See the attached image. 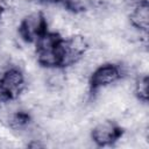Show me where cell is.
Returning a JSON list of instances; mask_svg holds the SVG:
<instances>
[{
	"label": "cell",
	"mask_w": 149,
	"mask_h": 149,
	"mask_svg": "<svg viewBox=\"0 0 149 149\" xmlns=\"http://www.w3.org/2000/svg\"><path fill=\"white\" fill-rule=\"evenodd\" d=\"M61 38L62 37L57 33L47 30L34 42L36 49V59L40 65L44 68L59 66L57 48Z\"/></svg>",
	"instance_id": "obj_1"
},
{
	"label": "cell",
	"mask_w": 149,
	"mask_h": 149,
	"mask_svg": "<svg viewBox=\"0 0 149 149\" xmlns=\"http://www.w3.org/2000/svg\"><path fill=\"white\" fill-rule=\"evenodd\" d=\"M47 30V19L41 10L26 14L19 23V35L24 42L28 43L35 42Z\"/></svg>",
	"instance_id": "obj_2"
},
{
	"label": "cell",
	"mask_w": 149,
	"mask_h": 149,
	"mask_svg": "<svg viewBox=\"0 0 149 149\" xmlns=\"http://www.w3.org/2000/svg\"><path fill=\"white\" fill-rule=\"evenodd\" d=\"M122 78L119 64L105 62L97 66L88 77V85L92 91L116 84Z\"/></svg>",
	"instance_id": "obj_3"
},
{
	"label": "cell",
	"mask_w": 149,
	"mask_h": 149,
	"mask_svg": "<svg viewBox=\"0 0 149 149\" xmlns=\"http://www.w3.org/2000/svg\"><path fill=\"white\" fill-rule=\"evenodd\" d=\"M123 130L114 120H104L97 122L90 134L91 141L98 147H106L115 143Z\"/></svg>",
	"instance_id": "obj_4"
},
{
	"label": "cell",
	"mask_w": 149,
	"mask_h": 149,
	"mask_svg": "<svg viewBox=\"0 0 149 149\" xmlns=\"http://www.w3.org/2000/svg\"><path fill=\"white\" fill-rule=\"evenodd\" d=\"M129 23L141 31H148L149 24V6L148 2H141L132 8L129 14Z\"/></svg>",
	"instance_id": "obj_5"
},
{
	"label": "cell",
	"mask_w": 149,
	"mask_h": 149,
	"mask_svg": "<svg viewBox=\"0 0 149 149\" xmlns=\"http://www.w3.org/2000/svg\"><path fill=\"white\" fill-rule=\"evenodd\" d=\"M133 91L135 97L137 98L139 101L141 102H147L148 101V76L147 74H139L133 85Z\"/></svg>",
	"instance_id": "obj_6"
},
{
	"label": "cell",
	"mask_w": 149,
	"mask_h": 149,
	"mask_svg": "<svg viewBox=\"0 0 149 149\" xmlns=\"http://www.w3.org/2000/svg\"><path fill=\"white\" fill-rule=\"evenodd\" d=\"M61 1L63 2L65 9L74 14H79L88 10L94 3V0H61Z\"/></svg>",
	"instance_id": "obj_7"
},
{
	"label": "cell",
	"mask_w": 149,
	"mask_h": 149,
	"mask_svg": "<svg viewBox=\"0 0 149 149\" xmlns=\"http://www.w3.org/2000/svg\"><path fill=\"white\" fill-rule=\"evenodd\" d=\"M3 10H5V5H3L2 0H0V16H1V14H2Z\"/></svg>",
	"instance_id": "obj_8"
},
{
	"label": "cell",
	"mask_w": 149,
	"mask_h": 149,
	"mask_svg": "<svg viewBox=\"0 0 149 149\" xmlns=\"http://www.w3.org/2000/svg\"><path fill=\"white\" fill-rule=\"evenodd\" d=\"M38 1H44V2H57L61 0H38Z\"/></svg>",
	"instance_id": "obj_9"
}]
</instances>
